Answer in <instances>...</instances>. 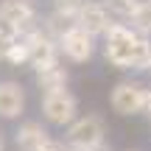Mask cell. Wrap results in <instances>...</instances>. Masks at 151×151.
I'll return each instance as SVG.
<instances>
[{
  "instance_id": "obj_1",
  "label": "cell",
  "mask_w": 151,
  "mask_h": 151,
  "mask_svg": "<svg viewBox=\"0 0 151 151\" xmlns=\"http://www.w3.org/2000/svg\"><path fill=\"white\" fill-rule=\"evenodd\" d=\"M104 56L118 70H148L151 39L134 34L123 22H112L104 34Z\"/></svg>"
},
{
  "instance_id": "obj_2",
  "label": "cell",
  "mask_w": 151,
  "mask_h": 151,
  "mask_svg": "<svg viewBox=\"0 0 151 151\" xmlns=\"http://www.w3.org/2000/svg\"><path fill=\"white\" fill-rule=\"evenodd\" d=\"M22 39H25V45H28V65L37 73L59 65V45H56V39L45 37V34L39 31V25H34L28 34H22Z\"/></svg>"
},
{
  "instance_id": "obj_3",
  "label": "cell",
  "mask_w": 151,
  "mask_h": 151,
  "mask_svg": "<svg viewBox=\"0 0 151 151\" xmlns=\"http://www.w3.org/2000/svg\"><path fill=\"white\" fill-rule=\"evenodd\" d=\"M37 11L28 0H0V28L11 37H22L37 25Z\"/></svg>"
},
{
  "instance_id": "obj_4",
  "label": "cell",
  "mask_w": 151,
  "mask_h": 151,
  "mask_svg": "<svg viewBox=\"0 0 151 151\" xmlns=\"http://www.w3.org/2000/svg\"><path fill=\"white\" fill-rule=\"evenodd\" d=\"M106 140V123L98 115H81L67 126V146L95 148Z\"/></svg>"
},
{
  "instance_id": "obj_5",
  "label": "cell",
  "mask_w": 151,
  "mask_h": 151,
  "mask_svg": "<svg viewBox=\"0 0 151 151\" xmlns=\"http://www.w3.org/2000/svg\"><path fill=\"white\" fill-rule=\"evenodd\" d=\"M42 115L48 123L53 126H70L76 118H78V101H76L73 92L62 90V92H48L42 95Z\"/></svg>"
},
{
  "instance_id": "obj_6",
  "label": "cell",
  "mask_w": 151,
  "mask_h": 151,
  "mask_svg": "<svg viewBox=\"0 0 151 151\" xmlns=\"http://www.w3.org/2000/svg\"><path fill=\"white\" fill-rule=\"evenodd\" d=\"M146 92L148 90L140 81H120V84H115L112 95H109V104H112V109L118 115L132 118V115L146 112Z\"/></svg>"
},
{
  "instance_id": "obj_7",
  "label": "cell",
  "mask_w": 151,
  "mask_h": 151,
  "mask_svg": "<svg viewBox=\"0 0 151 151\" xmlns=\"http://www.w3.org/2000/svg\"><path fill=\"white\" fill-rule=\"evenodd\" d=\"M59 45V53H65L70 62L81 65V62H90L92 53H95V37H90L87 31H81L78 25H67L65 31L56 39Z\"/></svg>"
},
{
  "instance_id": "obj_8",
  "label": "cell",
  "mask_w": 151,
  "mask_h": 151,
  "mask_svg": "<svg viewBox=\"0 0 151 151\" xmlns=\"http://www.w3.org/2000/svg\"><path fill=\"white\" fill-rule=\"evenodd\" d=\"M73 25H78L81 31H87L90 37H104L112 22H109V14H106V9H104L101 3L87 0V3H81V9H78V14H76Z\"/></svg>"
},
{
  "instance_id": "obj_9",
  "label": "cell",
  "mask_w": 151,
  "mask_h": 151,
  "mask_svg": "<svg viewBox=\"0 0 151 151\" xmlns=\"http://www.w3.org/2000/svg\"><path fill=\"white\" fill-rule=\"evenodd\" d=\"M25 112V90L20 81H0V118L17 120Z\"/></svg>"
},
{
  "instance_id": "obj_10",
  "label": "cell",
  "mask_w": 151,
  "mask_h": 151,
  "mask_svg": "<svg viewBox=\"0 0 151 151\" xmlns=\"http://www.w3.org/2000/svg\"><path fill=\"white\" fill-rule=\"evenodd\" d=\"M48 140H50V132L45 129L39 120H25V123H20L17 132H14V146L20 151H39Z\"/></svg>"
},
{
  "instance_id": "obj_11",
  "label": "cell",
  "mask_w": 151,
  "mask_h": 151,
  "mask_svg": "<svg viewBox=\"0 0 151 151\" xmlns=\"http://www.w3.org/2000/svg\"><path fill=\"white\" fill-rule=\"evenodd\" d=\"M67 81H70V76H67V70H65V67H59V65L37 73V87L42 90V95H48V92H62V90H67Z\"/></svg>"
},
{
  "instance_id": "obj_12",
  "label": "cell",
  "mask_w": 151,
  "mask_h": 151,
  "mask_svg": "<svg viewBox=\"0 0 151 151\" xmlns=\"http://www.w3.org/2000/svg\"><path fill=\"white\" fill-rule=\"evenodd\" d=\"M132 31L140 34V37H151V0H137L134 11L129 14Z\"/></svg>"
},
{
  "instance_id": "obj_13",
  "label": "cell",
  "mask_w": 151,
  "mask_h": 151,
  "mask_svg": "<svg viewBox=\"0 0 151 151\" xmlns=\"http://www.w3.org/2000/svg\"><path fill=\"white\" fill-rule=\"evenodd\" d=\"M9 65H14V67H20V65H28V45H25V39L22 37H14L11 39V45L6 48V56H3Z\"/></svg>"
},
{
  "instance_id": "obj_14",
  "label": "cell",
  "mask_w": 151,
  "mask_h": 151,
  "mask_svg": "<svg viewBox=\"0 0 151 151\" xmlns=\"http://www.w3.org/2000/svg\"><path fill=\"white\" fill-rule=\"evenodd\" d=\"M104 9H106V14H118V17H129L132 11H134L137 0H104Z\"/></svg>"
},
{
  "instance_id": "obj_15",
  "label": "cell",
  "mask_w": 151,
  "mask_h": 151,
  "mask_svg": "<svg viewBox=\"0 0 151 151\" xmlns=\"http://www.w3.org/2000/svg\"><path fill=\"white\" fill-rule=\"evenodd\" d=\"M81 9V0H56V14L62 17L65 22H76V14H78Z\"/></svg>"
},
{
  "instance_id": "obj_16",
  "label": "cell",
  "mask_w": 151,
  "mask_h": 151,
  "mask_svg": "<svg viewBox=\"0 0 151 151\" xmlns=\"http://www.w3.org/2000/svg\"><path fill=\"white\" fill-rule=\"evenodd\" d=\"M39 151H67V143H65V140H56V137H50V140L45 143Z\"/></svg>"
},
{
  "instance_id": "obj_17",
  "label": "cell",
  "mask_w": 151,
  "mask_h": 151,
  "mask_svg": "<svg viewBox=\"0 0 151 151\" xmlns=\"http://www.w3.org/2000/svg\"><path fill=\"white\" fill-rule=\"evenodd\" d=\"M11 39H14V37H11V34L6 31V28H0V59L6 56V48L11 45Z\"/></svg>"
},
{
  "instance_id": "obj_18",
  "label": "cell",
  "mask_w": 151,
  "mask_h": 151,
  "mask_svg": "<svg viewBox=\"0 0 151 151\" xmlns=\"http://www.w3.org/2000/svg\"><path fill=\"white\" fill-rule=\"evenodd\" d=\"M87 151H112V148H109L106 143H101V146H95V148H87Z\"/></svg>"
},
{
  "instance_id": "obj_19",
  "label": "cell",
  "mask_w": 151,
  "mask_h": 151,
  "mask_svg": "<svg viewBox=\"0 0 151 151\" xmlns=\"http://www.w3.org/2000/svg\"><path fill=\"white\" fill-rule=\"evenodd\" d=\"M146 112H148V115H151V90H148V92H146Z\"/></svg>"
},
{
  "instance_id": "obj_20",
  "label": "cell",
  "mask_w": 151,
  "mask_h": 151,
  "mask_svg": "<svg viewBox=\"0 0 151 151\" xmlns=\"http://www.w3.org/2000/svg\"><path fill=\"white\" fill-rule=\"evenodd\" d=\"M67 151H87V148H81V146H67Z\"/></svg>"
},
{
  "instance_id": "obj_21",
  "label": "cell",
  "mask_w": 151,
  "mask_h": 151,
  "mask_svg": "<svg viewBox=\"0 0 151 151\" xmlns=\"http://www.w3.org/2000/svg\"><path fill=\"white\" fill-rule=\"evenodd\" d=\"M6 148V137H3V132H0V151Z\"/></svg>"
},
{
  "instance_id": "obj_22",
  "label": "cell",
  "mask_w": 151,
  "mask_h": 151,
  "mask_svg": "<svg viewBox=\"0 0 151 151\" xmlns=\"http://www.w3.org/2000/svg\"><path fill=\"white\" fill-rule=\"evenodd\" d=\"M126 151H140V148H126Z\"/></svg>"
},
{
  "instance_id": "obj_23",
  "label": "cell",
  "mask_w": 151,
  "mask_h": 151,
  "mask_svg": "<svg viewBox=\"0 0 151 151\" xmlns=\"http://www.w3.org/2000/svg\"><path fill=\"white\" fill-rule=\"evenodd\" d=\"M81 3H87V0H81Z\"/></svg>"
},
{
  "instance_id": "obj_24",
  "label": "cell",
  "mask_w": 151,
  "mask_h": 151,
  "mask_svg": "<svg viewBox=\"0 0 151 151\" xmlns=\"http://www.w3.org/2000/svg\"><path fill=\"white\" fill-rule=\"evenodd\" d=\"M148 70H151V65H148Z\"/></svg>"
}]
</instances>
